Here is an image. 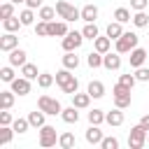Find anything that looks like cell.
I'll return each mask as SVG.
<instances>
[{"label": "cell", "mask_w": 149, "mask_h": 149, "mask_svg": "<svg viewBox=\"0 0 149 149\" xmlns=\"http://www.w3.org/2000/svg\"><path fill=\"white\" fill-rule=\"evenodd\" d=\"M133 88H128V86H123V84H114V88H112V98H114V107H121V109H126V107H130V100H133V93H130Z\"/></svg>", "instance_id": "1"}, {"label": "cell", "mask_w": 149, "mask_h": 149, "mask_svg": "<svg viewBox=\"0 0 149 149\" xmlns=\"http://www.w3.org/2000/svg\"><path fill=\"white\" fill-rule=\"evenodd\" d=\"M147 133H149V130H147L142 123L133 126L130 133H128V147H130V149H142L144 142H147Z\"/></svg>", "instance_id": "2"}, {"label": "cell", "mask_w": 149, "mask_h": 149, "mask_svg": "<svg viewBox=\"0 0 149 149\" xmlns=\"http://www.w3.org/2000/svg\"><path fill=\"white\" fill-rule=\"evenodd\" d=\"M56 12H58V16L65 19V21H77V19H81V9H77L74 5H70V2H65V0H58V2H56Z\"/></svg>", "instance_id": "3"}, {"label": "cell", "mask_w": 149, "mask_h": 149, "mask_svg": "<svg viewBox=\"0 0 149 149\" xmlns=\"http://www.w3.org/2000/svg\"><path fill=\"white\" fill-rule=\"evenodd\" d=\"M137 42H140V37H137L135 33H123V35L116 40L114 49H116L119 54H130V51L137 47Z\"/></svg>", "instance_id": "4"}, {"label": "cell", "mask_w": 149, "mask_h": 149, "mask_svg": "<svg viewBox=\"0 0 149 149\" xmlns=\"http://www.w3.org/2000/svg\"><path fill=\"white\" fill-rule=\"evenodd\" d=\"M37 107H40L42 112H47L49 116H56V114L63 112V105H61L56 98H51V95H40V98H37Z\"/></svg>", "instance_id": "5"}, {"label": "cell", "mask_w": 149, "mask_h": 149, "mask_svg": "<svg viewBox=\"0 0 149 149\" xmlns=\"http://www.w3.org/2000/svg\"><path fill=\"white\" fill-rule=\"evenodd\" d=\"M86 37H84V33H79V30H70L65 37H63V51H77L79 47H81V42H84Z\"/></svg>", "instance_id": "6"}, {"label": "cell", "mask_w": 149, "mask_h": 149, "mask_svg": "<svg viewBox=\"0 0 149 149\" xmlns=\"http://www.w3.org/2000/svg\"><path fill=\"white\" fill-rule=\"evenodd\" d=\"M54 144H58L56 128H54V126H49V123H44V126L40 128V147L49 149V147H54Z\"/></svg>", "instance_id": "7"}, {"label": "cell", "mask_w": 149, "mask_h": 149, "mask_svg": "<svg viewBox=\"0 0 149 149\" xmlns=\"http://www.w3.org/2000/svg\"><path fill=\"white\" fill-rule=\"evenodd\" d=\"M30 81H33V79H28V77L21 74V77H16L9 86H12V91H14L16 95H28V93H30Z\"/></svg>", "instance_id": "8"}, {"label": "cell", "mask_w": 149, "mask_h": 149, "mask_svg": "<svg viewBox=\"0 0 149 149\" xmlns=\"http://www.w3.org/2000/svg\"><path fill=\"white\" fill-rule=\"evenodd\" d=\"M70 30H68V21H49V37H65Z\"/></svg>", "instance_id": "9"}, {"label": "cell", "mask_w": 149, "mask_h": 149, "mask_svg": "<svg viewBox=\"0 0 149 149\" xmlns=\"http://www.w3.org/2000/svg\"><path fill=\"white\" fill-rule=\"evenodd\" d=\"M102 68L105 70H119L121 68V54L119 51H107V54H102Z\"/></svg>", "instance_id": "10"}, {"label": "cell", "mask_w": 149, "mask_h": 149, "mask_svg": "<svg viewBox=\"0 0 149 149\" xmlns=\"http://www.w3.org/2000/svg\"><path fill=\"white\" fill-rule=\"evenodd\" d=\"M19 47V35L16 33H5L2 37H0V51H12V49H16Z\"/></svg>", "instance_id": "11"}, {"label": "cell", "mask_w": 149, "mask_h": 149, "mask_svg": "<svg viewBox=\"0 0 149 149\" xmlns=\"http://www.w3.org/2000/svg\"><path fill=\"white\" fill-rule=\"evenodd\" d=\"M26 56H28V54H26L23 49H19V47H16V49H12V51H9V56H7V58H9V65H14V68H23V65L28 63V58H26Z\"/></svg>", "instance_id": "12"}, {"label": "cell", "mask_w": 149, "mask_h": 149, "mask_svg": "<svg viewBox=\"0 0 149 149\" xmlns=\"http://www.w3.org/2000/svg\"><path fill=\"white\" fill-rule=\"evenodd\" d=\"M128 61H130V68H140V65H144V61H147V49H142V47H135V49L130 51Z\"/></svg>", "instance_id": "13"}, {"label": "cell", "mask_w": 149, "mask_h": 149, "mask_svg": "<svg viewBox=\"0 0 149 149\" xmlns=\"http://www.w3.org/2000/svg\"><path fill=\"white\" fill-rule=\"evenodd\" d=\"M84 137H86V142H88V144H100L105 135H102V130H100L95 123H91V126L86 128V135H84Z\"/></svg>", "instance_id": "14"}, {"label": "cell", "mask_w": 149, "mask_h": 149, "mask_svg": "<svg viewBox=\"0 0 149 149\" xmlns=\"http://www.w3.org/2000/svg\"><path fill=\"white\" fill-rule=\"evenodd\" d=\"M123 33H126V30H123V23H119V21H112V23L105 28V35H107L109 40H114V42H116Z\"/></svg>", "instance_id": "15"}, {"label": "cell", "mask_w": 149, "mask_h": 149, "mask_svg": "<svg viewBox=\"0 0 149 149\" xmlns=\"http://www.w3.org/2000/svg\"><path fill=\"white\" fill-rule=\"evenodd\" d=\"M61 119H63L65 123H77V121H79V107H74V105H70V107H63V112H61Z\"/></svg>", "instance_id": "16"}, {"label": "cell", "mask_w": 149, "mask_h": 149, "mask_svg": "<svg viewBox=\"0 0 149 149\" xmlns=\"http://www.w3.org/2000/svg\"><path fill=\"white\" fill-rule=\"evenodd\" d=\"M98 7L95 5H84L81 7V21H86V23H95V19H98Z\"/></svg>", "instance_id": "17"}, {"label": "cell", "mask_w": 149, "mask_h": 149, "mask_svg": "<svg viewBox=\"0 0 149 149\" xmlns=\"http://www.w3.org/2000/svg\"><path fill=\"white\" fill-rule=\"evenodd\" d=\"M72 105L74 107H79V109H86L88 105H91V93L86 91V93H72Z\"/></svg>", "instance_id": "18"}, {"label": "cell", "mask_w": 149, "mask_h": 149, "mask_svg": "<svg viewBox=\"0 0 149 149\" xmlns=\"http://www.w3.org/2000/svg\"><path fill=\"white\" fill-rule=\"evenodd\" d=\"M105 121H107L109 126H121V123H123V112H121V107H114L112 112H107V114H105Z\"/></svg>", "instance_id": "19"}, {"label": "cell", "mask_w": 149, "mask_h": 149, "mask_svg": "<svg viewBox=\"0 0 149 149\" xmlns=\"http://www.w3.org/2000/svg\"><path fill=\"white\" fill-rule=\"evenodd\" d=\"M44 116H47V112H42L40 107H37V112H30L28 114V121H30V126L33 128H42L47 121H44Z\"/></svg>", "instance_id": "20"}, {"label": "cell", "mask_w": 149, "mask_h": 149, "mask_svg": "<svg viewBox=\"0 0 149 149\" xmlns=\"http://www.w3.org/2000/svg\"><path fill=\"white\" fill-rule=\"evenodd\" d=\"M21 26H23V23H21V19H19V16H9V19H2V28H5V33H16Z\"/></svg>", "instance_id": "21"}, {"label": "cell", "mask_w": 149, "mask_h": 149, "mask_svg": "<svg viewBox=\"0 0 149 149\" xmlns=\"http://www.w3.org/2000/svg\"><path fill=\"white\" fill-rule=\"evenodd\" d=\"M109 47H112V40H109L107 35H105V37H100V35H98V37L93 40V49H95V51H100V54H107V51H109Z\"/></svg>", "instance_id": "22"}, {"label": "cell", "mask_w": 149, "mask_h": 149, "mask_svg": "<svg viewBox=\"0 0 149 149\" xmlns=\"http://www.w3.org/2000/svg\"><path fill=\"white\" fill-rule=\"evenodd\" d=\"M86 91L91 93V98H102L105 95V84L98 81V79H93V81H88V88Z\"/></svg>", "instance_id": "23"}, {"label": "cell", "mask_w": 149, "mask_h": 149, "mask_svg": "<svg viewBox=\"0 0 149 149\" xmlns=\"http://www.w3.org/2000/svg\"><path fill=\"white\" fill-rule=\"evenodd\" d=\"M14 98H16V93L12 88L9 91H0V109H9L14 105Z\"/></svg>", "instance_id": "24"}, {"label": "cell", "mask_w": 149, "mask_h": 149, "mask_svg": "<svg viewBox=\"0 0 149 149\" xmlns=\"http://www.w3.org/2000/svg\"><path fill=\"white\" fill-rule=\"evenodd\" d=\"M63 68L77 70V68H79V56H74V51H65V56H63Z\"/></svg>", "instance_id": "25"}, {"label": "cell", "mask_w": 149, "mask_h": 149, "mask_svg": "<svg viewBox=\"0 0 149 149\" xmlns=\"http://www.w3.org/2000/svg\"><path fill=\"white\" fill-rule=\"evenodd\" d=\"M58 12H56V7H47V5H42L40 7V12H37V19L40 21H54V16H56Z\"/></svg>", "instance_id": "26"}, {"label": "cell", "mask_w": 149, "mask_h": 149, "mask_svg": "<svg viewBox=\"0 0 149 149\" xmlns=\"http://www.w3.org/2000/svg\"><path fill=\"white\" fill-rule=\"evenodd\" d=\"M130 21H133V26H137V28H147V26H149V16H147L144 9H142V12H135Z\"/></svg>", "instance_id": "27"}, {"label": "cell", "mask_w": 149, "mask_h": 149, "mask_svg": "<svg viewBox=\"0 0 149 149\" xmlns=\"http://www.w3.org/2000/svg\"><path fill=\"white\" fill-rule=\"evenodd\" d=\"M133 16H130V9H126V7H116L114 9V21H119V23H128Z\"/></svg>", "instance_id": "28"}, {"label": "cell", "mask_w": 149, "mask_h": 149, "mask_svg": "<svg viewBox=\"0 0 149 149\" xmlns=\"http://www.w3.org/2000/svg\"><path fill=\"white\" fill-rule=\"evenodd\" d=\"M14 128L12 126H0V144H9L12 142V137H14Z\"/></svg>", "instance_id": "29"}, {"label": "cell", "mask_w": 149, "mask_h": 149, "mask_svg": "<svg viewBox=\"0 0 149 149\" xmlns=\"http://www.w3.org/2000/svg\"><path fill=\"white\" fill-rule=\"evenodd\" d=\"M58 147L72 149V147H74V135H72V133H61V135H58Z\"/></svg>", "instance_id": "30"}, {"label": "cell", "mask_w": 149, "mask_h": 149, "mask_svg": "<svg viewBox=\"0 0 149 149\" xmlns=\"http://www.w3.org/2000/svg\"><path fill=\"white\" fill-rule=\"evenodd\" d=\"M81 33H84V37H86V40H91V42L100 35V30H98V26H95V23H86V26L81 28Z\"/></svg>", "instance_id": "31"}, {"label": "cell", "mask_w": 149, "mask_h": 149, "mask_svg": "<svg viewBox=\"0 0 149 149\" xmlns=\"http://www.w3.org/2000/svg\"><path fill=\"white\" fill-rule=\"evenodd\" d=\"M86 63H88V68H102V54L100 51H91L86 56Z\"/></svg>", "instance_id": "32"}, {"label": "cell", "mask_w": 149, "mask_h": 149, "mask_svg": "<svg viewBox=\"0 0 149 149\" xmlns=\"http://www.w3.org/2000/svg\"><path fill=\"white\" fill-rule=\"evenodd\" d=\"M0 79L5 81V84H12L16 77H14V65H5V68H0Z\"/></svg>", "instance_id": "33"}, {"label": "cell", "mask_w": 149, "mask_h": 149, "mask_svg": "<svg viewBox=\"0 0 149 149\" xmlns=\"http://www.w3.org/2000/svg\"><path fill=\"white\" fill-rule=\"evenodd\" d=\"M72 77H74V74H70V70H68V68H63V70H58V72H56V84L63 88V86H65Z\"/></svg>", "instance_id": "34"}, {"label": "cell", "mask_w": 149, "mask_h": 149, "mask_svg": "<svg viewBox=\"0 0 149 149\" xmlns=\"http://www.w3.org/2000/svg\"><path fill=\"white\" fill-rule=\"evenodd\" d=\"M54 81H56V77L49 74V72H40V77H37V86H40V88H49Z\"/></svg>", "instance_id": "35"}, {"label": "cell", "mask_w": 149, "mask_h": 149, "mask_svg": "<svg viewBox=\"0 0 149 149\" xmlns=\"http://www.w3.org/2000/svg\"><path fill=\"white\" fill-rule=\"evenodd\" d=\"M19 19H21V23H23V26H33V21H35V9L26 7V9L19 14Z\"/></svg>", "instance_id": "36"}, {"label": "cell", "mask_w": 149, "mask_h": 149, "mask_svg": "<svg viewBox=\"0 0 149 149\" xmlns=\"http://www.w3.org/2000/svg\"><path fill=\"white\" fill-rule=\"evenodd\" d=\"M21 74H23V77H28V79H37V77H40L37 65H33V63H26V65L21 68Z\"/></svg>", "instance_id": "37"}, {"label": "cell", "mask_w": 149, "mask_h": 149, "mask_svg": "<svg viewBox=\"0 0 149 149\" xmlns=\"http://www.w3.org/2000/svg\"><path fill=\"white\" fill-rule=\"evenodd\" d=\"M102 121H105V112H102V109H91V112H88V123L100 126Z\"/></svg>", "instance_id": "38"}, {"label": "cell", "mask_w": 149, "mask_h": 149, "mask_svg": "<svg viewBox=\"0 0 149 149\" xmlns=\"http://www.w3.org/2000/svg\"><path fill=\"white\" fill-rule=\"evenodd\" d=\"M12 128H14V130H16L19 135H21V133H26V130L30 128V121H28V116H26V119H14Z\"/></svg>", "instance_id": "39"}, {"label": "cell", "mask_w": 149, "mask_h": 149, "mask_svg": "<svg viewBox=\"0 0 149 149\" xmlns=\"http://www.w3.org/2000/svg\"><path fill=\"white\" fill-rule=\"evenodd\" d=\"M35 35L37 37H49V21H37L35 23Z\"/></svg>", "instance_id": "40"}, {"label": "cell", "mask_w": 149, "mask_h": 149, "mask_svg": "<svg viewBox=\"0 0 149 149\" xmlns=\"http://www.w3.org/2000/svg\"><path fill=\"white\" fill-rule=\"evenodd\" d=\"M61 91H63V93H68V95L77 93V91H79V79H77V77H72V79H70V81H68V84H65Z\"/></svg>", "instance_id": "41"}, {"label": "cell", "mask_w": 149, "mask_h": 149, "mask_svg": "<svg viewBox=\"0 0 149 149\" xmlns=\"http://www.w3.org/2000/svg\"><path fill=\"white\" fill-rule=\"evenodd\" d=\"M14 16V2H2L0 5V19H9Z\"/></svg>", "instance_id": "42"}, {"label": "cell", "mask_w": 149, "mask_h": 149, "mask_svg": "<svg viewBox=\"0 0 149 149\" xmlns=\"http://www.w3.org/2000/svg\"><path fill=\"white\" fill-rule=\"evenodd\" d=\"M119 84H123V86L133 88V86L137 84V77H135V72H133V74H130V72H128V74H121V77H119Z\"/></svg>", "instance_id": "43"}, {"label": "cell", "mask_w": 149, "mask_h": 149, "mask_svg": "<svg viewBox=\"0 0 149 149\" xmlns=\"http://www.w3.org/2000/svg\"><path fill=\"white\" fill-rule=\"evenodd\" d=\"M135 77H137V81H149V68H144V65L135 68Z\"/></svg>", "instance_id": "44"}, {"label": "cell", "mask_w": 149, "mask_h": 149, "mask_svg": "<svg viewBox=\"0 0 149 149\" xmlns=\"http://www.w3.org/2000/svg\"><path fill=\"white\" fill-rule=\"evenodd\" d=\"M12 123H14V119H12L9 109H0V126H12Z\"/></svg>", "instance_id": "45"}, {"label": "cell", "mask_w": 149, "mask_h": 149, "mask_svg": "<svg viewBox=\"0 0 149 149\" xmlns=\"http://www.w3.org/2000/svg\"><path fill=\"white\" fill-rule=\"evenodd\" d=\"M100 147H102V149H116V147H119V140H116V137H102Z\"/></svg>", "instance_id": "46"}, {"label": "cell", "mask_w": 149, "mask_h": 149, "mask_svg": "<svg viewBox=\"0 0 149 149\" xmlns=\"http://www.w3.org/2000/svg\"><path fill=\"white\" fill-rule=\"evenodd\" d=\"M147 5H149V0H130V9H135V12L147 9Z\"/></svg>", "instance_id": "47"}, {"label": "cell", "mask_w": 149, "mask_h": 149, "mask_svg": "<svg viewBox=\"0 0 149 149\" xmlns=\"http://www.w3.org/2000/svg\"><path fill=\"white\" fill-rule=\"evenodd\" d=\"M26 7H30V9H40V7H42V0H26Z\"/></svg>", "instance_id": "48"}, {"label": "cell", "mask_w": 149, "mask_h": 149, "mask_svg": "<svg viewBox=\"0 0 149 149\" xmlns=\"http://www.w3.org/2000/svg\"><path fill=\"white\" fill-rule=\"evenodd\" d=\"M140 123H142V126H144V128H147V130H149V114H144V116H142V119H140Z\"/></svg>", "instance_id": "49"}, {"label": "cell", "mask_w": 149, "mask_h": 149, "mask_svg": "<svg viewBox=\"0 0 149 149\" xmlns=\"http://www.w3.org/2000/svg\"><path fill=\"white\" fill-rule=\"evenodd\" d=\"M9 2H14V5H21V2H26V0H9Z\"/></svg>", "instance_id": "50"}, {"label": "cell", "mask_w": 149, "mask_h": 149, "mask_svg": "<svg viewBox=\"0 0 149 149\" xmlns=\"http://www.w3.org/2000/svg\"><path fill=\"white\" fill-rule=\"evenodd\" d=\"M147 142H149V133H147Z\"/></svg>", "instance_id": "51"}]
</instances>
